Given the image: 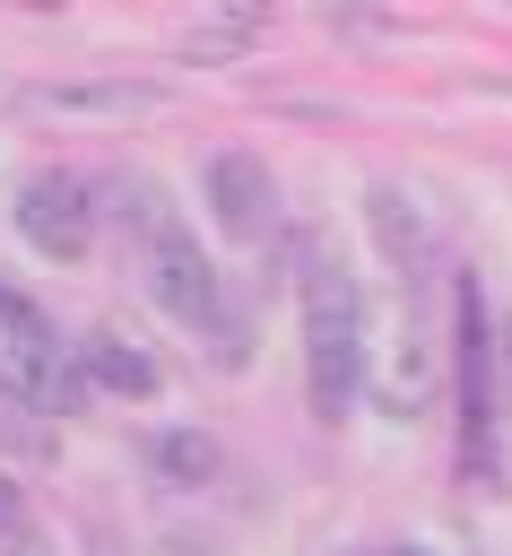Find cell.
<instances>
[{
	"mask_svg": "<svg viewBox=\"0 0 512 556\" xmlns=\"http://www.w3.org/2000/svg\"><path fill=\"white\" fill-rule=\"evenodd\" d=\"M304 391L321 426H347L364 400V295L347 261H312L304 278Z\"/></svg>",
	"mask_w": 512,
	"mask_h": 556,
	"instance_id": "7a4b0ae2",
	"label": "cell"
},
{
	"mask_svg": "<svg viewBox=\"0 0 512 556\" xmlns=\"http://www.w3.org/2000/svg\"><path fill=\"white\" fill-rule=\"evenodd\" d=\"M382 556H425V547H382Z\"/></svg>",
	"mask_w": 512,
	"mask_h": 556,
	"instance_id": "4fadbf2b",
	"label": "cell"
},
{
	"mask_svg": "<svg viewBox=\"0 0 512 556\" xmlns=\"http://www.w3.org/2000/svg\"><path fill=\"white\" fill-rule=\"evenodd\" d=\"M130 269H139V295L156 304V313H174V321H191V330H208L217 348V365H234V348L226 339H243L234 321H226V278H217V261L200 252V235L174 217V200L165 191H148V182H130Z\"/></svg>",
	"mask_w": 512,
	"mask_h": 556,
	"instance_id": "6da1fadb",
	"label": "cell"
},
{
	"mask_svg": "<svg viewBox=\"0 0 512 556\" xmlns=\"http://www.w3.org/2000/svg\"><path fill=\"white\" fill-rule=\"evenodd\" d=\"M43 104H61V113H121V104H156V87H61Z\"/></svg>",
	"mask_w": 512,
	"mask_h": 556,
	"instance_id": "9c48e42d",
	"label": "cell"
},
{
	"mask_svg": "<svg viewBox=\"0 0 512 556\" xmlns=\"http://www.w3.org/2000/svg\"><path fill=\"white\" fill-rule=\"evenodd\" d=\"M0 556H43V539H26V530H0Z\"/></svg>",
	"mask_w": 512,
	"mask_h": 556,
	"instance_id": "7c38bea8",
	"label": "cell"
},
{
	"mask_svg": "<svg viewBox=\"0 0 512 556\" xmlns=\"http://www.w3.org/2000/svg\"><path fill=\"white\" fill-rule=\"evenodd\" d=\"M208 208H217L226 235H269V226H278V182H269V165H260L252 148L208 156Z\"/></svg>",
	"mask_w": 512,
	"mask_h": 556,
	"instance_id": "8992f818",
	"label": "cell"
},
{
	"mask_svg": "<svg viewBox=\"0 0 512 556\" xmlns=\"http://www.w3.org/2000/svg\"><path fill=\"white\" fill-rule=\"evenodd\" d=\"M87 382H78V356L61 348V330L43 321V304H26L17 287H0V400L17 408H69Z\"/></svg>",
	"mask_w": 512,
	"mask_h": 556,
	"instance_id": "277c9868",
	"label": "cell"
},
{
	"mask_svg": "<svg viewBox=\"0 0 512 556\" xmlns=\"http://www.w3.org/2000/svg\"><path fill=\"white\" fill-rule=\"evenodd\" d=\"M434 382H443V330H434V304L408 278V295L382 313V330L364 321V400L408 426V417L434 408Z\"/></svg>",
	"mask_w": 512,
	"mask_h": 556,
	"instance_id": "3957f363",
	"label": "cell"
},
{
	"mask_svg": "<svg viewBox=\"0 0 512 556\" xmlns=\"http://www.w3.org/2000/svg\"><path fill=\"white\" fill-rule=\"evenodd\" d=\"M69 356H78V382H104V391H121V400H148V391H156V356L130 348L121 330H87Z\"/></svg>",
	"mask_w": 512,
	"mask_h": 556,
	"instance_id": "52a82bcc",
	"label": "cell"
},
{
	"mask_svg": "<svg viewBox=\"0 0 512 556\" xmlns=\"http://www.w3.org/2000/svg\"><path fill=\"white\" fill-rule=\"evenodd\" d=\"M9 217L43 261H87V243H95V191H87V174H61V165L26 174Z\"/></svg>",
	"mask_w": 512,
	"mask_h": 556,
	"instance_id": "5b68a950",
	"label": "cell"
},
{
	"mask_svg": "<svg viewBox=\"0 0 512 556\" xmlns=\"http://www.w3.org/2000/svg\"><path fill=\"white\" fill-rule=\"evenodd\" d=\"M17 513H26L17 504V478H0V530H17Z\"/></svg>",
	"mask_w": 512,
	"mask_h": 556,
	"instance_id": "8fae6325",
	"label": "cell"
},
{
	"mask_svg": "<svg viewBox=\"0 0 512 556\" xmlns=\"http://www.w3.org/2000/svg\"><path fill=\"white\" fill-rule=\"evenodd\" d=\"M156 469H165L174 486H208V478H217V443H208V434H156Z\"/></svg>",
	"mask_w": 512,
	"mask_h": 556,
	"instance_id": "ba28073f",
	"label": "cell"
},
{
	"mask_svg": "<svg viewBox=\"0 0 512 556\" xmlns=\"http://www.w3.org/2000/svg\"><path fill=\"white\" fill-rule=\"evenodd\" d=\"M495 408L512 417V313H503V330H495Z\"/></svg>",
	"mask_w": 512,
	"mask_h": 556,
	"instance_id": "30bf717a",
	"label": "cell"
}]
</instances>
